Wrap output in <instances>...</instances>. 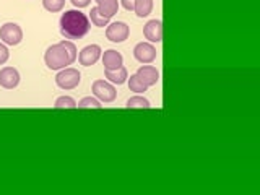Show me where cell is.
Returning a JSON list of instances; mask_svg holds the SVG:
<instances>
[{
	"mask_svg": "<svg viewBox=\"0 0 260 195\" xmlns=\"http://www.w3.org/2000/svg\"><path fill=\"white\" fill-rule=\"evenodd\" d=\"M59 26L65 39H81L91 29V21H89L86 13L80 12L77 8V10H67L62 13Z\"/></svg>",
	"mask_w": 260,
	"mask_h": 195,
	"instance_id": "obj_1",
	"label": "cell"
},
{
	"mask_svg": "<svg viewBox=\"0 0 260 195\" xmlns=\"http://www.w3.org/2000/svg\"><path fill=\"white\" fill-rule=\"evenodd\" d=\"M77 57L78 54L75 44L72 41H60L59 44H52L47 47V51L44 54V62L47 65V69L59 72L72 65L77 60Z\"/></svg>",
	"mask_w": 260,
	"mask_h": 195,
	"instance_id": "obj_2",
	"label": "cell"
},
{
	"mask_svg": "<svg viewBox=\"0 0 260 195\" xmlns=\"http://www.w3.org/2000/svg\"><path fill=\"white\" fill-rule=\"evenodd\" d=\"M81 81V75L77 69L67 67L59 70V73L55 75V85L60 89H75Z\"/></svg>",
	"mask_w": 260,
	"mask_h": 195,
	"instance_id": "obj_3",
	"label": "cell"
},
{
	"mask_svg": "<svg viewBox=\"0 0 260 195\" xmlns=\"http://www.w3.org/2000/svg\"><path fill=\"white\" fill-rule=\"evenodd\" d=\"M0 41L7 46H18L23 41V29L16 23H5L0 26Z\"/></svg>",
	"mask_w": 260,
	"mask_h": 195,
	"instance_id": "obj_4",
	"label": "cell"
},
{
	"mask_svg": "<svg viewBox=\"0 0 260 195\" xmlns=\"http://www.w3.org/2000/svg\"><path fill=\"white\" fill-rule=\"evenodd\" d=\"M91 89H93V94L101 103H112L117 98L116 86H114L108 80H96Z\"/></svg>",
	"mask_w": 260,
	"mask_h": 195,
	"instance_id": "obj_5",
	"label": "cell"
},
{
	"mask_svg": "<svg viewBox=\"0 0 260 195\" xmlns=\"http://www.w3.org/2000/svg\"><path fill=\"white\" fill-rule=\"evenodd\" d=\"M128 35H130V28L124 21H114L106 26V38L111 43H117V44L124 43L125 39H128Z\"/></svg>",
	"mask_w": 260,
	"mask_h": 195,
	"instance_id": "obj_6",
	"label": "cell"
},
{
	"mask_svg": "<svg viewBox=\"0 0 260 195\" xmlns=\"http://www.w3.org/2000/svg\"><path fill=\"white\" fill-rule=\"evenodd\" d=\"M156 47H154L151 43H138L134 47V57L140 62V63H151L154 59H156Z\"/></svg>",
	"mask_w": 260,
	"mask_h": 195,
	"instance_id": "obj_7",
	"label": "cell"
},
{
	"mask_svg": "<svg viewBox=\"0 0 260 195\" xmlns=\"http://www.w3.org/2000/svg\"><path fill=\"white\" fill-rule=\"evenodd\" d=\"M101 55H103V51L100 46L89 44L81 49V52L78 55V62H80V65H83V67H91V65H94L101 59Z\"/></svg>",
	"mask_w": 260,
	"mask_h": 195,
	"instance_id": "obj_8",
	"label": "cell"
},
{
	"mask_svg": "<svg viewBox=\"0 0 260 195\" xmlns=\"http://www.w3.org/2000/svg\"><path fill=\"white\" fill-rule=\"evenodd\" d=\"M20 85V72L15 67H4L0 70V86L5 89H13Z\"/></svg>",
	"mask_w": 260,
	"mask_h": 195,
	"instance_id": "obj_9",
	"label": "cell"
},
{
	"mask_svg": "<svg viewBox=\"0 0 260 195\" xmlns=\"http://www.w3.org/2000/svg\"><path fill=\"white\" fill-rule=\"evenodd\" d=\"M143 35L148 39V43H161L162 41V21L161 20H150L143 26Z\"/></svg>",
	"mask_w": 260,
	"mask_h": 195,
	"instance_id": "obj_10",
	"label": "cell"
},
{
	"mask_svg": "<svg viewBox=\"0 0 260 195\" xmlns=\"http://www.w3.org/2000/svg\"><path fill=\"white\" fill-rule=\"evenodd\" d=\"M137 77L143 81V85L146 86H154L159 81V72L153 65H143L137 70Z\"/></svg>",
	"mask_w": 260,
	"mask_h": 195,
	"instance_id": "obj_11",
	"label": "cell"
},
{
	"mask_svg": "<svg viewBox=\"0 0 260 195\" xmlns=\"http://www.w3.org/2000/svg\"><path fill=\"white\" fill-rule=\"evenodd\" d=\"M124 63V57H122L120 52L114 51V49H109V51H104L103 54V65L106 70H116L119 67H122Z\"/></svg>",
	"mask_w": 260,
	"mask_h": 195,
	"instance_id": "obj_12",
	"label": "cell"
},
{
	"mask_svg": "<svg viewBox=\"0 0 260 195\" xmlns=\"http://www.w3.org/2000/svg\"><path fill=\"white\" fill-rule=\"evenodd\" d=\"M96 8H98V12H100L101 16L111 20L112 16L119 12V2L117 0H101V2H98Z\"/></svg>",
	"mask_w": 260,
	"mask_h": 195,
	"instance_id": "obj_13",
	"label": "cell"
},
{
	"mask_svg": "<svg viewBox=\"0 0 260 195\" xmlns=\"http://www.w3.org/2000/svg\"><path fill=\"white\" fill-rule=\"evenodd\" d=\"M104 77L108 78V81H111L112 85H124L128 80V72L124 65H122V67H119L116 70H106Z\"/></svg>",
	"mask_w": 260,
	"mask_h": 195,
	"instance_id": "obj_14",
	"label": "cell"
},
{
	"mask_svg": "<svg viewBox=\"0 0 260 195\" xmlns=\"http://www.w3.org/2000/svg\"><path fill=\"white\" fill-rule=\"evenodd\" d=\"M134 12L138 18H145L153 12V0H135Z\"/></svg>",
	"mask_w": 260,
	"mask_h": 195,
	"instance_id": "obj_15",
	"label": "cell"
},
{
	"mask_svg": "<svg viewBox=\"0 0 260 195\" xmlns=\"http://www.w3.org/2000/svg\"><path fill=\"white\" fill-rule=\"evenodd\" d=\"M125 108H127V109H150V108H151V104H150L148 100H146V98H143V96H140V94H137V96H132V98H130V100L127 101Z\"/></svg>",
	"mask_w": 260,
	"mask_h": 195,
	"instance_id": "obj_16",
	"label": "cell"
},
{
	"mask_svg": "<svg viewBox=\"0 0 260 195\" xmlns=\"http://www.w3.org/2000/svg\"><path fill=\"white\" fill-rule=\"evenodd\" d=\"M77 108L78 109H103V104L98 98H91V96H86L83 100H80L77 103Z\"/></svg>",
	"mask_w": 260,
	"mask_h": 195,
	"instance_id": "obj_17",
	"label": "cell"
},
{
	"mask_svg": "<svg viewBox=\"0 0 260 195\" xmlns=\"http://www.w3.org/2000/svg\"><path fill=\"white\" fill-rule=\"evenodd\" d=\"M128 89L137 94H143L146 89H148V86L143 85V81L137 77V73H134V75H130V78H128Z\"/></svg>",
	"mask_w": 260,
	"mask_h": 195,
	"instance_id": "obj_18",
	"label": "cell"
},
{
	"mask_svg": "<svg viewBox=\"0 0 260 195\" xmlns=\"http://www.w3.org/2000/svg\"><path fill=\"white\" fill-rule=\"evenodd\" d=\"M55 109H77V101L72 96H60L54 103Z\"/></svg>",
	"mask_w": 260,
	"mask_h": 195,
	"instance_id": "obj_19",
	"label": "cell"
},
{
	"mask_svg": "<svg viewBox=\"0 0 260 195\" xmlns=\"http://www.w3.org/2000/svg\"><path fill=\"white\" fill-rule=\"evenodd\" d=\"M89 21H91L94 26H98V28H104V26H108L109 24V20L108 18H104V16H101L100 15V12H98V8L96 7H93L91 8V12H89Z\"/></svg>",
	"mask_w": 260,
	"mask_h": 195,
	"instance_id": "obj_20",
	"label": "cell"
},
{
	"mask_svg": "<svg viewBox=\"0 0 260 195\" xmlns=\"http://www.w3.org/2000/svg\"><path fill=\"white\" fill-rule=\"evenodd\" d=\"M43 7L46 8L47 12L57 13V12H62L63 10L65 0H43Z\"/></svg>",
	"mask_w": 260,
	"mask_h": 195,
	"instance_id": "obj_21",
	"label": "cell"
},
{
	"mask_svg": "<svg viewBox=\"0 0 260 195\" xmlns=\"http://www.w3.org/2000/svg\"><path fill=\"white\" fill-rule=\"evenodd\" d=\"M8 57H10V52H8L7 44L0 43V65H4L8 60Z\"/></svg>",
	"mask_w": 260,
	"mask_h": 195,
	"instance_id": "obj_22",
	"label": "cell"
},
{
	"mask_svg": "<svg viewBox=\"0 0 260 195\" xmlns=\"http://www.w3.org/2000/svg\"><path fill=\"white\" fill-rule=\"evenodd\" d=\"M72 2V5L75 7V8H85V7H88L89 4H91V0H70Z\"/></svg>",
	"mask_w": 260,
	"mask_h": 195,
	"instance_id": "obj_23",
	"label": "cell"
},
{
	"mask_svg": "<svg viewBox=\"0 0 260 195\" xmlns=\"http://www.w3.org/2000/svg\"><path fill=\"white\" fill-rule=\"evenodd\" d=\"M120 4H122V7H124L127 12H134L135 0H120Z\"/></svg>",
	"mask_w": 260,
	"mask_h": 195,
	"instance_id": "obj_24",
	"label": "cell"
},
{
	"mask_svg": "<svg viewBox=\"0 0 260 195\" xmlns=\"http://www.w3.org/2000/svg\"><path fill=\"white\" fill-rule=\"evenodd\" d=\"M94 2H96V4H98V2H101V0H94Z\"/></svg>",
	"mask_w": 260,
	"mask_h": 195,
	"instance_id": "obj_25",
	"label": "cell"
}]
</instances>
